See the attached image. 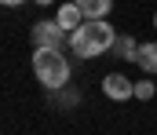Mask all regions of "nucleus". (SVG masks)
Wrapping results in <instances>:
<instances>
[{
    "label": "nucleus",
    "mask_w": 157,
    "mask_h": 135,
    "mask_svg": "<svg viewBox=\"0 0 157 135\" xmlns=\"http://www.w3.org/2000/svg\"><path fill=\"white\" fill-rule=\"evenodd\" d=\"M0 4H4V7H18L22 0H0Z\"/></svg>",
    "instance_id": "10"
},
{
    "label": "nucleus",
    "mask_w": 157,
    "mask_h": 135,
    "mask_svg": "<svg viewBox=\"0 0 157 135\" xmlns=\"http://www.w3.org/2000/svg\"><path fill=\"white\" fill-rule=\"evenodd\" d=\"M139 66H143L146 73H157V40L139 47Z\"/></svg>",
    "instance_id": "8"
},
{
    "label": "nucleus",
    "mask_w": 157,
    "mask_h": 135,
    "mask_svg": "<svg viewBox=\"0 0 157 135\" xmlns=\"http://www.w3.org/2000/svg\"><path fill=\"white\" fill-rule=\"evenodd\" d=\"M33 73L48 91H59L70 81V58L62 55V47H37L33 51Z\"/></svg>",
    "instance_id": "2"
},
{
    "label": "nucleus",
    "mask_w": 157,
    "mask_h": 135,
    "mask_svg": "<svg viewBox=\"0 0 157 135\" xmlns=\"http://www.w3.org/2000/svg\"><path fill=\"white\" fill-rule=\"evenodd\" d=\"M55 22L66 29V33H73L80 22H84V11H80L77 0H70V4H59V11H55Z\"/></svg>",
    "instance_id": "5"
},
{
    "label": "nucleus",
    "mask_w": 157,
    "mask_h": 135,
    "mask_svg": "<svg viewBox=\"0 0 157 135\" xmlns=\"http://www.w3.org/2000/svg\"><path fill=\"white\" fill-rule=\"evenodd\" d=\"M33 4H40V7H48V4H51V0H33Z\"/></svg>",
    "instance_id": "11"
},
{
    "label": "nucleus",
    "mask_w": 157,
    "mask_h": 135,
    "mask_svg": "<svg viewBox=\"0 0 157 135\" xmlns=\"http://www.w3.org/2000/svg\"><path fill=\"white\" fill-rule=\"evenodd\" d=\"M154 29H157V15H154Z\"/></svg>",
    "instance_id": "12"
},
{
    "label": "nucleus",
    "mask_w": 157,
    "mask_h": 135,
    "mask_svg": "<svg viewBox=\"0 0 157 135\" xmlns=\"http://www.w3.org/2000/svg\"><path fill=\"white\" fill-rule=\"evenodd\" d=\"M102 95L113 99V102L135 99V81H128L124 73H106V77H102Z\"/></svg>",
    "instance_id": "4"
},
{
    "label": "nucleus",
    "mask_w": 157,
    "mask_h": 135,
    "mask_svg": "<svg viewBox=\"0 0 157 135\" xmlns=\"http://www.w3.org/2000/svg\"><path fill=\"white\" fill-rule=\"evenodd\" d=\"M29 37H33V44L37 47H62L66 40H70V33L59 26V22H33V29H29Z\"/></svg>",
    "instance_id": "3"
},
{
    "label": "nucleus",
    "mask_w": 157,
    "mask_h": 135,
    "mask_svg": "<svg viewBox=\"0 0 157 135\" xmlns=\"http://www.w3.org/2000/svg\"><path fill=\"white\" fill-rule=\"evenodd\" d=\"M139 47H143V44H135V37H117L113 55H117V58H124V62H139Z\"/></svg>",
    "instance_id": "7"
},
{
    "label": "nucleus",
    "mask_w": 157,
    "mask_h": 135,
    "mask_svg": "<svg viewBox=\"0 0 157 135\" xmlns=\"http://www.w3.org/2000/svg\"><path fill=\"white\" fill-rule=\"evenodd\" d=\"M113 44H117V33H113V26L106 18H84L77 29L70 33V47H73L77 58L106 55V51H113Z\"/></svg>",
    "instance_id": "1"
},
{
    "label": "nucleus",
    "mask_w": 157,
    "mask_h": 135,
    "mask_svg": "<svg viewBox=\"0 0 157 135\" xmlns=\"http://www.w3.org/2000/svg\"><path fill=\"white\" fill-rule=\"evenodd\" d=\"M77 4L84 11V18H106L113 11V0H77Z\"/></svg>",
    "instance_id": "6"
},
{
    "label": "nucleus",
    "mask_w": 157,
    "mask_h": 135,
    "mask_svg": "<svg viewBox=\"0 0 157 135\" xmlns=\"http://www.w3.org/2000/svg\"><path fill=\"white\" fill-rule=\"evenodd\" d=\"M154 81H135V99H143V102H146V99H154Z\"/></svg>",
    "instance_id": "9"
}]
</instances>
